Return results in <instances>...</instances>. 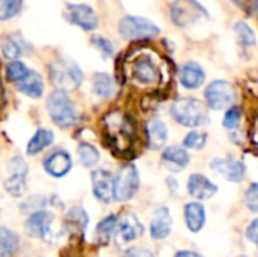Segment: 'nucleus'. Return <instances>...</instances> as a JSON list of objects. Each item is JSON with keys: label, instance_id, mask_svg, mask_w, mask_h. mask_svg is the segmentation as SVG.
Instances as JSON below:
<instances>
[{"label": "nucleus", "instance_id": "nucleus-11", "mask_svg": "<svg viewBox=\"0 0 258 257\" xmlns=\"http://www.w3.org/2000/svg\"><path fill=\"white\" fill-rule=\"evenodd\" d=\"M210 168L222 176L225 180L228 182H234V183H239L245 179L246 176V165L239 161V159H233V158H218V159H213L210 162Z\"/></svg>", "mask_w": 258, "mask_h": 257}, {"label": "nucleus", "instance_id": "nucleus-31", "mask_svg": "<svg viewBox=\"0 0 258 257\" xmlns=\"http://www.w3.org/2000/svg\"><path fill=\"white\" fill-rule=\"evenodd\" d=\"M234 32L239 38V41L243 44V45H255L257 42V38H255V32L243 21H239L234 24Z\"/></svg>", "mask_w": 258, "mask_h": 257}, {"label": "nucleus", "instance_id": "nucleus-25", "mask_svg": "<svg viewBox=\"0 0 258 257\" xmlns=\"http://www.w3.org/2000/svg\"><path fill=\"white\" fill-rule=\"evenodd\" d=\"M54 141V135L51 130L48 129H39L35 132V135L32 136V139L27 142V155L29 156H35L38 153H41L42 150H45L50 144H53Z\"/></svg>", "mask_w": 258, "mask_h": 257}, {"label": "nucleus", "instance_id": "nucleus-16", "mask_svg": "<svg viewBox=\"0 0 258 257\" xmlns=\"http://www.w3.org/2000/svg\"><path fill=\"white\" fill-rule=\"evenodd\" d=\"M172 230V217L166 206H160L154 211L153 220L150 224V233L151 238L156 241L166 239Z\"/></svg>", "mask_w": 258, "mask_h": 257}, {"label": "nucleus", "instance_id": "nucleus-37", "mask_svg": "<svg viewBox=\"0 0 258 257\" xmlns=\"http://www.w3.org/2000/svg\"><path fill=\"white\" fill-rule=\"evenodd\" d=\"M122 257H156L148 248L144 247H132L128 250H125V253Z\"/></svg>", "mask_w": 258, "mask_h": 257}, {"label": "nucleus", "instance_id": "nucleus-17", "mask_svg": "<svg viewBox=\"0 0 258 257\" xmlns=\"http://www.w3.org/2000/svg\"><path fill=\"white\" fill-rule=\"evenodd\" d=\"M187 192L195 200H210L216 192L218 186L203 174H192L187 182Z\"/></svg>", "mask_w": 258, "mask_h": 257}, {"label": "nucleus", "instance_id": "nucleus-27", "mask_svg": "<svg viewBox=\"0 0 258 257\" xmlns=\"http://www.w3.org/2000/svg\"><path fill=\"white\" fill-rule=\"evenodd\" d=\"M92 89L98 97L109 98L112 97L115 91V85H113L112 77L107 73H95L94 80H92Z\"/></svg>", "mask_w": 258, "mask_h": 257}, {"label": "nucleus", "instance_id": "nucleus-32", "mask_svg": "<svg viewBox=\"0 0 258 257\" xmlns=\"http://www.w3.org/2000/svg\"><path fill=\"white\" fill-rule=\"evenodd\" d=\"M29 68L18 59L12 61L8 67H6V77L9 82H14V83H18L20 80H23L27 74Z\"/></svg>", "mask_w": 258, "mask_h": 257}, {"label": "nucleus", "instance_id": "nucleus-18", "mask_svg": "<svg viewBox=\"0 0 258 257\" xmlns=\"http://www.w3.org/2000/svg\"><path fill=\"white\" fill-rule=\"evenodd\" d=\"M133 76L144 85H153L160 80V71L153 59L148 56L139 58L133 65Z\"/></svg>", "mask_w": 258, "mask_h": 257}, {"label": "nucleus", "instance_id": "nucleus-14", "mask_svg": "<svg viewBox=\"0 0 258 257\" xmlns=\"http://www.w3.org/2000/svg\"><path fill=\"white\" fill-rule=\"evenodd\" d=\"M92 180V192L95 198L101 203H110L113 200L112 186H113V176L107 170H95L91 174Z\"/></svg>", "mask_w": 258, "mask_h": 257}, {"label": "nucleus", "instance_id": "nucleus-6", "mask_svg": "<svg viewBox=\"0 0 258 257\" xmlns=\"http://www.w3.org/2000/svg\"><path fill=\"white\" fill-rule=\"evenodd\" d=\"M206 103L212 111L230 108L237 100L236 88L227 80H213L204 91Z\"/></svg>", "mask_w": 258, "mask_h": 257}, {"label": "nucleus", "instance_id": "nucleus-34", "mask_svg": "<svg viewBox=\"0 0 258 257\" xmlns=\"http://www.w3.org/2000/svg\"><path fill=\"white\" fill-rule=\"evenodd\" d=\"M207 142V135L203 132H190L184 136L183 139V147L190 148V150H201L206 147Z\"/></svg>", "mask_w": 258, "mask_h": 257}, {"label": "nucleus", "instance_id": "nucleus-24", "mask_svg": "<svg viewBox=\"0 0 258 257\" xmlns=\"http://www.w3.org/2000/svg\"><path fill=\"white\" fill-rule=\"evenodd\" d=\"M116 224H118V215L116 214L107 215L106 218H103L97 224L95 238H97V242L100 245H107L112 241V238L115 236V232H116Z\"/></svg>", "mask_w": 258, "mask_h": 257}, {"label": "nucleus", "instance_id": "nucleus-40", "mask_svg": "<svg viewBox=\"0 0 258 257\" xmlns=\"http://www.w3.org/2000/svg\"><path fill=\"white\" fill-rule=\"evenodd\" d=\"M174 257H203L201 254L195 253V251H190V250H181V251H177V254Z\"/></svg>", "mask_w": 258, "mask_h": 257}, {"label": "nucleus", "instance_id": "nucleus-5", "mask_svg": "<svg viewBox=\"0 0 258 257\" xmlns=\"http://www.w3.org/2000/svg\"><path fill=\"white\" fill-rule=\"evenodd\" d=\"M119 33L128 41H150L160 33V29L144 17L127 15L119 23Z\"/></svg>", "mask_w": 258, "mask_h": 257}, {"label": "nucleus", "instance_id": "nucleus-21", "mask_svg": "<svg viewBox=\"0 0 258 257\" xmlns=\"http://www.w3.org/2000/svg\"><path fill=\"white\" fill-rule=\"evenodd\" d=\"M17 85V89L20 92H23L24 95L30 97V98H39L44 92V82L39 73L29 70L26 77L23 80H20Z\"/></svg>", "mask_w": 258, "mask_h": 257}, {"label": "nucleus", "instance_id": "nucleus-8", "mask_svg": "<svg viewBox=\"0 0 258 257\" xmlns=\"http://www.w3.org/2000/svg\"><path fill=\"white\" fill-rule=\"evenodd\" d=\"M54 215L48 211L38 209L33 211L24 223V232L30 238L42 239L45 242H51V223Z\"/></svg>", "mask_w": 258, "mask_h": 257}, {"label": "nucleus", "instance_id": "nucleus-7", "mask_svg": "<svg viewBox=\"0 0 258 257\" xmlns=\"http://www.w3.org/2000/svg\"><path fill=\"white\" fill-rule=\"evenodd\" d=\"M207 15V11L197 0H175L171 5V20L178 27L190 26Z\"/></svg>", "mask_w": 258, "mask_h": 257}, {"label": "nucleus", "instance_id": "nucleus-23", "mask_svg": "<svg viewBox=\"0 0 258 257\" xmlns=\"http://www.w3.org/2000/svg\"><path fill=\"white\" fill-rule=\"evenodd\" d=\"M65 224L68 229L74 230L77 235L83 236L88 224H89V217L86 214V211L80 206H74L71 208L67 214H65Z\"/></svg>", "mask_w": 258, "mask_h": 257}, {"label": "nucleus", "instance_id": "nucleus-29", "mask_svg": "<svg viewBox=\"0 0 258 257\" xmlns=\"http://www.w3.org/2000/svg\"><path fill=\"white\" fill-rule=\"evenodd\" d=\"M24 0H0V21H8L17 17L23 9Z\"/></svg>", "mask_w": 258, "mask_h": 257}, {"label": "nucleus", "instance_id": "nucleus-41", "mask_svg": "<svg viewBox=\"0 0 258 257\" xmlns=\"http://www.w3.org/2000/svg\"><path fill=\"white\" fill-rule=\"evenodd\" d=\"M237 257H246V256H237Z\"/></svg>", "mask_w": 258, "mask_h": 257}, {"label": "nucleus", "instance_id": "nucleus-35", "mask_svg": "<svg viewBox=\"0 0 258 257\" xmlns=\"http://www.w3.org/2000/svg\"><path fill=\"white\" fill-rule=\"evenodd\" d=\"M245 204L246 208L252 212H258V185L257 183H251V186L246 189L245 192Z\"/></svg>", "mask_w": 258, "mask_h": 257}, {"label": "nucleus", "instance_id": "nucleus-38", "mask_svg": "<svg viewBox=\"0 0 258 257\" xmlns=\"http://www.w3.org/2000/svg\"><path fill=\"white\" fill-rule=\"evenodd\" d=\"M231 2L236 3L245 12H248L249 15H252L257 9V0H231Z\"/></svg>", "mask_w": 258, "mask_h": 257}, {"label": "nucleus", "instance_id": "nucleus-26", "mask_svg": "<svg viewBox=\"0 0 258 257\" xmlns=\"http://www.w3.org/2000/svg\"><path fill=\"white\" fill-rule=\"evenodd\" d=\"M20 248V238L8 227H0V257H14Z\"/></svg>", "mask_w": 258, "mask_h": 257}, {"label": "nucleus", "instance_id": "nucleus-2", "mask_svg": "<svg viewBox=\"0 0 258 257\" xmlns=\"http://www.w3.org/2000/svg\"><path fill=\"white\" fill-rule=\"evenodd\" d=\"M47 112L53 123L60 129L74 127L79 121L77 109L74 108L71 98L68 97L67 91L54 89L48 94L47 98Z\"/></svg>", "mask_w": 258, "mask_h": 257}, {"label": "nucleus", "instance_id": "nucleus-30", "mask_svg": "<svg viewBox=\"0 0 258 257\" xmlns=\"http://www.w3.org/2000/svg\"><path fill=\"white\" fill-rule=\"evenodd\" d=\"M0 48H2L3 56L6 59H9V61H15V59H18L23 55V48H21L20 42L15 38H12V36L3 38L2 42H0Z\"/></svg>", "mask_w": 258, "mask_h": 257}, {"label": "nucleus", "instance_id": "nucleus-19", "mask_svg": "<svg viewBox=\"0 0 258 257\" xmlns=\"http://www.w3.org/2000/svg\"><path fill=\"white\" fill-rule=\"evenodd\" d=\"M147 133V145L151 150H160L168 139V129L166 124L159 118H151L145 124Z\"/></svg>", "mask_w": 258, "mask_h": 257}, {"label": "nucleus", "instance_id": "nucleus-22", "mask_svg": "<svg viewBox=\"0 0 258 257\" xmlns=\"http://www.w3.org/2000/svg\"><path fill=\"white\" fill-rule=\"evenodd\" d=\"M184 221L192 233H198L206 224V209L201 203L192 201L184 206Z\"/></svg>", "mask_w": 258, "mask_h": 257}, {"label": "nucleus", "instance_id": "nucleus-15", "mask_svg": "<svg viewBox=\"0 0 258 257\" xmlns=\"http://www.w3.org/2000/svg\"><path fill=\"white\" fill-rule=\"evenodd\" d=\"M189 162H190V156L187 153V148H184V147L171 145L162 151V164L171 173L183 171L189 165Z\"/></svg>", "mask_w": 258, "mask_h": 257}, {"label": "nucleus", "instance_id": "nucleus-13", "mask_svg": "<svg viewBox=\"0 0 258 257\" xmlns=\"http://www.w3.org/2000/svg\"><path fill=\"white\" fill-rule=\"evenodd\" d=\"M42 165H44V170L47 174H50L51 177L60 179L70 173V170L73 167V159L68 151L57 148L45 156Z\"/></svg>", "mask_w": 258, "mask_h": 257}, {"label": "nucleus", "instance_id": "nucleus-36", "mask_svg": "<svg viewBox=\"0 0 258 257\" xmlns=\"http://www.w3.org/2000/svg\"><path fill=\"white\" fill-rule=\"evenodd\" d=\"M92 44L106 56V58H109V56H112L113 55V52H115V47H113V44L107 39V38H103V36H94L92 38Z\"/></svg>", "mask_w": 258, "mask_h": 257}, {"label": "nucleus", "instance_id": "nucleus-28", "mask_svg": "<svg viewBox=\"0 0 258 257\" xmlns=\"http://www.w3.org/2000/svg\"><path fill=\"white\" fill-rule=\"evenodd\" d=\"M77 155L80 164L86 168L95 167L100 161V151L89 142H80L77 145Z\"/></svg>", "mask_w": 258, "mask_h": 257}, {"label": "nucleus", "instance_id": "nucleus-1", "mask_svg": "<svg viewBox=\"0 0 258 257\" xmlns=\"http://www.w3.org/2000/svg\"><path fill=\"white\" fill-rule=\"evenodd\" d=\"M171 117L175 123L184 127H200L209 123V115L206 106L194 97L178 98L171 106Z\"/></svg>", "mask_w": 258, "mask_h": 257}, {"label": "nucleus", "instance_id": "nucleus-10", "mask_svg": "<svg viewBox=\"0 0 258 257\" xmlns=\"http://www.w3.org/2000/svg\"><path fill=\"white\" fill-rule=\"evenodd\" d=\"M65 17L71 24H74L86 32L95 30L98 27V15L89 5L71 3L67 6Z\"/></svg>", "mask_w": 258, "mask_h": 257}, {"label": "nucleus", "instance_id": "nucleus-33", "mask_svg": "<svg viewBox=\"0 0 258 257\" xmlns=\"http://www.w3.org/2000/svg\"><path fill=\"white\" fill-rule=\"evenodd\" d=\"M242 115H243L242 108L231 105L230 109L225 112V117H224V127L228 129V130H236V129L239 127L240 121H242Z\"/></svg>", "mask_w": 258, "mask_h": 257}, {"label": "nucleus", "instance_id": "nucleus-20", "mask_svg": "<svg viewBox=\"0 0 258 257\" xmlns=\"http://www.w3.org/2000/svg\"><path fill=\"white\" fill-rule=\"evenodd\" d=\"M206 80V73L197 62H186L180 70V82L186 89H198Z\"/></svg>", "mask_w": 258, "mask_h": 257}, {"label": "nucleus", "instance_id": "nucleus-4", "mask_svg": "<svg viewBox=\"0 0 258 257\" xmlns=\"http://www.w3.org/2000/svg\"><path fill=\"white\" fill-rule=\"evenodd\" d=\"M139 189V173L133 164L124 165L119 168L116 176L113 177L112 195L118 203H125L132 200Z\"/></svg>", "mask_w": 258, "mask_h": 257}, {"label": "nucleus", "instance_id": "nucleus-39", "mask_svg": "<svg viewBox=\"0 0 258 257\" xmlns=\"http://www.w3.org/2000/svg\"><path fill=\"white\" fill-rule=\"evenodd\" d=\"M246 238L252 242V244H257L258 242V220H254L248 229H246Z\"/></svg>", "mask_w": 258, "mask_h": 257}, {"label": "nucleus", "instance_id": "nucleus-9", "mask_svg": "<svg viewBox=\"0 0 258 257\" xmlns=\"http://www.w3.org/2000/svg\"><path fill=\"white\" fill-rule=\"evenodd\" d=\"M9 177L3 182V188L6 189V192L15 198L21 197L26 194V189H27V185H26V176H27V171H29V167L27 164L24 162L23 158L17 156V158H12L11 162H9Z\"/></svg>", "mask_w": 258, "mask_h": 257}, {"label": "nucleus", "instance_id": "nucleus-3", "mask_svg": "<svg viewBox=\"0 0 258 257\" xmlns=\"http://www.w3.org/2000/svg\"><path fill=\"white\" fill-rule=\"evenodd\" d=\"M50 80L57 86V89L70 91L79 88L83 82V73L77 64L68 59L53 61L48 67Z\"/></svg>", "mask_w": 258, "mask_h": 257}, {"label": "nucleus", "instance_id": "nucleus-12", "mask_svg": "<svg viewBox=\"0 0 258 257\" xmlns=\"http://www.w3.org/2000/svg\"><path fill=\"white\" fill-rule=\"evenodd\" d=\"M118 236L122 244H130L144 235V226L139 221V218L132 212H124L122 215H118V224H116Z\"/></svg>", "mask_w": 258, "mask_h": 257}]
</instances>
